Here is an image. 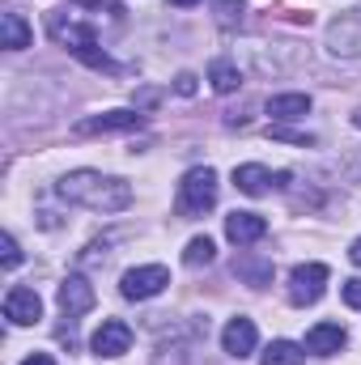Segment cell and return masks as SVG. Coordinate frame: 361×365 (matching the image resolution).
<instances>
[{"label": "cell", "mask_w": 361, "mask_h": 365, "mask_svg": "<svg viewBox=\"0 0 361 365\" xmlns=\"http://www.w3.org/2000/svg\"><path fill=\"white\" fill-rule=\"evenodd\" d=\"M56 195L90 212H123L132 204V182L102 175V170H73L56 182Z\"/></svg>", "instance_id": "1"}, {"label": "cell", "mask_w": 361, "mask_h": 365, "mask_svg": "<svg viewBox=\"0 0 361 365\" xmlns=\"http://www.w3.org/2000/svg\"><path fill=\"white\" fill-rule=\"evenodd\" d=\"M47 30H51V38L56 43H64L81 64H90V68H98V73H119V64L98 47V38H93L90 26H77V21H64V13L56 9L51 17H47Z\"/></svg>", "instance_id": "2"}, {"label": "cell", "mask_w": 361, "mask_h": 365, "mask_svg": "<svg viewBox=\"0 0 361 365\" xmlns=\"http://www.w3.org/2000/svg\"><path fill=\"white\" fill-rule=\"evenodd\" d=\"M213 204H217V170H208V166L187 170L179 182V212L183 217H204Z\"/></svg>", "instance_id": "3"}, {"label": "cell", "mask_w": 361, "mask_h": 365, "mask_svg": "<svg viewBox=\"0 0 361 365\" xmlns=\"http://www.w3.org/2000/svg\"><path fill=\"white\" fill-rule=\"evenodd\" d=\"M166 284H171V272H166L162 264H145V268H128V272H123L119 293H123L128 302H149V297H158Z\"/></svg>", "instance_id": "4"}, {"label": "cell", "mask_w": 361, "mask_h": 365, "mask_svg": "<svg viewBox=\"0 0 361 365\" xmlns=\"http://www.w3.org/2000/svg\"><path fill=\"white\" fill-rule=\"evenodd\" d=\"M327 51L332 56H345V60H361V9L340 13L327 26Z\"/></svg>", "instance_id": "5"}, {"label": "cell", "mask_w": 361, "mask_h": 365, "mask_svg": "<svg viewBox=\"0 0 361 365\" xmlns=\"http://www.w3.org/2000/svg\"><path fill=\"white\" fill-rule=\"evenodd\" d=\"M327 289V264H298L289 272V302L293 306H315Z\"/></svg>", "instance_id": "6"}, {"label": "cell", "mask_w": 361, "mask_h": 365, "mask_svg": "<svg viewBox=\"0 0 361 365\" xmlns=\"http://www.w3.org/2000/svg\"><path fill=\"white\" fill-rule=\"evenodd\" d=\"M4 319H9L13 327L39 323V319H43V297H39L34 289H26V284H13V289L4 293Z\"/></svg>", "instance_id": "7"}, {"label": "cell", "mask_w": 361, "mask_h": 365, "mask_svg": "<svg viewBox=\"0 0 361 365\" xmlns=\"http://www.w3.org/2000/svg\"><path fill=\"white\" fill-rule=\"evenodd\" d=\"M90 349H93V357H123V353L132 349V327H128L123 319H106V323L93 331Z\"/></svg>", "instance_id": "8"}, {"label": "cell", "mask_w": 361, "mask_h": 365, "mask_svg": "<svg viewBox=\"0 0 361 365\" xmlns=\"http://www.w3.org/2000/svg\"><path fill=\"white\" fill-rule=\"evenodd\" d=\"M255 344H260V331H255V323L251 319H230L225 323V331H221V349L234 357V361H247L251 353H255Z\"/></svg>", "instance_id": "9"}, {"label": "cell", "mask_w": 361, "mask_h": 365, "mask_svg": "<svg viewBox=\"0 0 361 365\" xmlns=\"http://www.w3.org/2000/svg\"><path fill=\"white\" fill-rule=\"evenodd\" d=\"M56 302H60V310L68 314V319H81L86 310H93V284L86 276H68L64 284H60V293H56Z\"/></svg>", "instance_id": "10"}, {"label": "cell", "mask_w": 361, "mask_h": 365, "mask_svg": "<svg viewBox=\"0 0 361 365\" xmlns=\"http://www.w3.org/2000/svg\"><path fill=\"white\" fill-rule=\"evenodd\" d=\"M141 110H106V115H90L77 123V136H98V132H132L141 128Z\"/></svg>", "instance_id": "11"}, {"label": "cell", "mask_w": 361, "mask_h": 365, "mask_svg": "<svg viewBox=\"0 0 361 365\" xmlns=\"http://www.w3.org/2000/svg\"><path fill=\"white\" fill-rule=\"evenodd\" d=\"M289 175H268L264 166H255V162H247V166H234V187L243 191V195H268L272 187H285Z\"/></svg>", "instance_id": "12"}, {"label": "cell", "mask_w": 361, "mask_h": 365, "mask_svg": "<svg viewBox=\"0 0 361 365\" xmlns=\"http://www.w3.org/2000/svg\"><path fill=\"white\" fill-rule=\"evenodd\" d=\"M268 234V221L260 217V212H230L225 217V238L234 242V247H251V242H260Z\"/></svg>", "instance_id": "13"}, {"label": "cell", "mask_w": 361, "mask_h": 365, "mask_svg": "<svg viewBox=\"0 0 361 365\" xmlns=\"http://www.w3.org/2000/svg\"><path fill=\"white\" fill-rule=\"evenodd\" d=\"M345 340H349V331L340 327V323H319V327H310L306 331V353L310 357H332V353H340L345 349Z\"/></svg>", "instance_id": "14"}, {"label": "cell", "mask_w": 361, "mask_h": 365, "mask_svg": "<svg viewBox=\"0 0 361 365\" xmlns=\"http://www.w3.org/2000/svg\"><path fill=\"white\" fill-rule=\"evenodd\" d=\"M30 43H34L30 21H26L21 13H4V17H0V47H9V51H26Z\"/></svg>", "instance_id": "15"}, {"label": "cell", "mask_w": 361, "mask_h": 365, "mask_svg": "<svg viewBox=\"0 0 361 365\" xmlns=\"http://www.w3.org/2000/svg\"><path fill=\"white\" fill-rule=\"evenodd\" d=\"M268 115L276 123L306 119L310 115V93H276V98H268Z\"/></svg>", "instance_id": "16"}, {"label": "cell", "mask_w": 361, "mask_h": 365, "mask_svg": "<svg viewBox=\"0 0 361 365\" xmlns=\"http://www.w3.org/2000/svg\"><path fill=\"white\" fill-rule=\"evenodd\" d=\"M234 272L243 276L251 289H264L272 280V259H255V255H238L234 259Z\"/></svg>", "instance_id": "17"}, {"label": "cell", "mask_w": 361, "mask_h": 365, "mask_svg": "<svg viewBox=\"0 0 361 365\" xmlns=\"http://www.w3.org/2000/svg\"><path fill=\"white\" fill-rule=\"evenodd\" d=\"M208 81H213L217 93H234L243 86V73H238V64H230V60H213V64H208Z\"/></svg>", "instance_id": "18"}, {"label": "cell", "mask_w": 361, "mask_h": 365, "mask_svg": "<svg viewBox=\"0 0 361 365\" xmlns=\"http://www.w3.org/2000/svg\"><path fill=\"white\" fill-rule=\"evenodd\" d=\"M302 357H306V349H298L293 340H272L260 365H302Z\"/></svg>", "instance_id": "19"}, {"label": "cell", "mask_w": 361, "mask_h": 365, "mask_svg": "<svg viewBox=\"0 0 361 365\" xmlns=\"http://www.w3.org/2000/svg\"><path fill=\"white\" fill-rule=\"evenodd\" d=\"M213 259H217V242H213L208 234H204V238H191L187 251H183V264H187V268H208Z\"/></svg>", "instance_id": "20"}, {"label": "cell", "mask_w": 361, "mask_h": 365, "mask_svg": "<svg viewBox=\"0 0 361 365\" xmlns=\"http://www.w3.org/2000/svg\"><path fill=\"white\" fill-rule=\"evenodd\" d=\"M243 9H247V0H213V13H217L221 26H238L243 21Z\"/></svg>", "instance_id": "21"}, {"label": "cell", "mask_w": 361, "mask_h": 365, "mask_svg": "<svg viewBox=\"0 0 361 365\" xmlns=\"http://www.w3.org/2000/svg\"><path fill=\"white\" fill-rule=\"evenodd\" d=\"M68 4H77V9H93V13L106 9L115 21H123V4H119V0H68Z\"/></svg>", "instance_id": "22"}, {"label": "cell", "mask_w": 361, "mask_h": 365, "mask_svg": "<svg viewBox=\"0 0 361 365\" xmlns=\"http://www.w3.org/2000/svg\"><path fill=\"white\" fill-rule=\"evenodd\" d=\"M0 251H4V255H0V259H4V268H17V264H21V247H17V238H13V234H4V238H0Z\"/></svg>", "instance_id": "23"}, {"label": "cell", "mask_w": 361, "mask_h": 365, "mask_svg": "<svg viewBox=\"0 0 361 365\" xmlns=\"http://www.w3.org/2000/svg\"><path fill=\"white\" fill-rule=\"evenodd\" d=\"M268 136L272 140H293V145H315V136H306V132H285V128H272Z\"/></svg>", "instance_id": "24"}, {"label": "cell", "mask_w": 361, "mask_h": 365, "mask_svg": "<svg viewBox=\"0 0 361 365\" xmlns=\"http://www.w3.org/2000/svg\"><path fill=\"white\" fill-rule=\"evenodd\" d=\"M345 302H349L353 310H361V276L357 280H345Z\"/></svg>", "instance_id": "25"}, {"label": "cell", "mask_w": 361, "mask_h": 365, "mask_svg": "<svg viewBox=\"0 0 361 365\" xmlns=\"http://www.w3.org/2000/svg\"><path fill=\"white\" fill-rule=\"evenodd\" d=\"M175 90H179L183 98H191V93H195V77H191V73H179V77H175Z\"/></svg>", "instance_id": "26"}, {"label": "cell", "mask_w": 361, "mask_h": 365, "mask_svg": "<svg viewBox=\"0 0 361 365\" xmlns=\"http://www.w3.org/2000/svg\"><path fill=\"white\" fill-rule=\"evenodd\" d=\"M21 365H56V361H51L47 353H30V357H26V361H21Z\"/></svg>", "instance_id": "27"}, {"label": "cell", "mask_w": 361, "mask_h": 365, "mask_svg": "<svg viewBox=\"0 0 361 365\" xmlns=\"http://www.w3.org/2000/svg\"><path fill=\"white\" fill-rule=\"evenodd\" d=\"M349 259H353V264H357V268H361V238H357V242H353V247H349Z\"/></svg>", "instance_id": "28"}, {"label": "cell", "mask_w": 361, "mask_h": 365, "mask_svg": "<svg viewBox=\"0 0 361 365\" xmlns=\"http://www.w3.org/2000/svg\"><path fill=\"white\" fill-rule=\"evenodd\" d=\"M171 4H179V9H187V4H200V0H171Z\"/></svg>", "instance_id": "29"}, {"label": "cell", "mask_w": 361, "mask_h": 365, "mask_svg": "<svg viewBox=\"0 0 361 365\" xmlns=\"http://www.w3.org/2000/svg\"><path fill=\"white\" fill-rule=\"evenodd\" d=\"M353 123H357V128H361V110H353Z\"/></svg>", "instance_id": "30"}]
</instances>
